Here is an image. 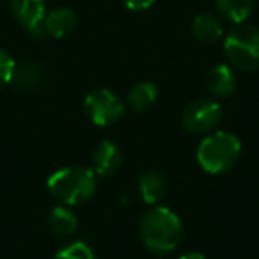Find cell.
I'll use <instances>...</instances> for the list:
<instances>
[{
    "instance_id": "obj_12",
    "label": "cell",
    "mask_w": 259,
    "mask_h": 259,
    "mask_svg": "<svg viewBox=\"0 0 259 259\" xmlns=\"http://www.w3.org/2000/svg\"><path fill=\"white\" fill-rule=\"evenodd\" d=\"M192 34L197 41L206 45H213L224 36V29L222 23L217 16L208 15V13H202L197 15L192 20Z\"/></svg>"
},
{
    "instance_id": "obj_1",
    "label": "cell",
    "mask_w": 259,
    "mask_h": 259,
    "mask_svg": "<svg viewBox=\"0 0 259 259\" xmlns=\"http://www.w3.org/2000/svg\"><path fill=\"white\" fill-rule=\"evenodd\" d=\"M139 234L144 247L153 254H169L183 240V222L165 206H153L142 215Z\"/></svg>"
},
{
    "instance_id": "obj_18",
    "label": "cell",
    "mask_w": 259,
    "mask_h": 259,
    "mask_svg": "<svg viewBox=\"0 0 259 259\" xmlns=\"http://www.w3.org/2000/svg\"><path fill=\"white\" fill-rule=\"evenodd\" d=\"M15 69H16L15 59L6 50L0 48V87H4V85H8L9 82H13Z\"/></svg>"
},
{
    "instance_id": "obj_9",
    "label": "cell",
    "mask_w": 259,
    "mask_h": 259,
    "mask_svg": "<svg viewBox=\"0 0 259 259\" xmlns=\"http://www.w3.org/2000/svg\"><path fill=\"white\" fill-rule=\"evenodd\" d=\"M76 23H78V18L73 9L57 8L45 16V34L55 37V39H62L76 29Z\"/></svg>"
},
{
    "instance_id": "obj_10",
    "label": "cell",
    "mask_w": 259,
    "mask_h": 259,
    "mask_svg": "<svg viewBox=\"0 0 259 259\" xmlns=\"http://www.w3.org/2000/svg\"><path fill=\"white\" fill-rule=\"evenodd\" d=\"M206 87L217 98H227L236 89V75L233 71V66L217 64L206 75Z\"/></svg>"
},
{
    "instance_id": "obj_5",
    "label": "cell",
    "mask_w": 259,
    "mask_h": 259,
    "mask_svg": "<svg viewBox=\"0 0 259 259\" xmlns=\"http://www.w3.org/2000/svg\"><path fill=\"white\" fill-rule=\"evenodd\" d=\"M83 112L93 124L105 128L124 115V103L110 89H94L83 100Z\"/></svg>"
},
{
    "instance_id": "obj_2",
    "label": "cell",
    "mask_w": 259,
    "mask_h": 259,
    "mask_svg": "<svg viewBox=\"0 0 259 259\" xmlns=\"http://www.w3.org/2000/svg\"><path fill=\"white\" fill-rule=\"evenodd\" d=\"M47 187L48 192L62 204L76 206L93 197L98 188V178L91 167H64L48 178Z\"/></svg>"
},
{
    "instance_id": "obj_3",
    "label": "cell",
    "mask_w": 259,
    "mask_h": 259,
    "mask_svg": "<svg viewBox=\"0 0 259 259\" xmlns=\"http://www.w3.org/2000/svg\"><path fill=\"white\" fill-rule=\"evenodd\" d=\"M241 142L231 132H213L201 141L195 153L197 163L208 174H224L238 163Z\"/></svg>"
},
{
    "instance_id": "obj_16",
    "label": "cell",
    "mask_w": 259,
    "mask_h": 259,
    "mask_svg": "<svg viewBox=\"0 0 259 259\" xmlns=\"http://www.w3.org/2000/svg\"><path fill=\"white\" fill-rule=\"evenodd\" d=\"M48 229L57 236H71L78 229V219L64 206H55L48 215Z\"/></svg>"
},
{
    "instance_id": "obj_6",
    "label": "cell",
    "mask_w": 259,
    "mask_h": 259,
    "mask_svg": "<svg viewBox=\"0 0 259 259\" xmlns=\"http://www.w3.org/2000/svg\"><path fill=\"white\" fill-rule=\"evenodd\" d=\"M222 108L211 98H197L185 107L181 114V126L188 134H209L219 126Z\"/></svg>"
},
{
    "instance_id": "obj_8",
    "label": "cell",
    "mask_w": 259,
    "mask_h": 259,
    "mask_svg": "<svg viewBox=\"0 0 259 259\" xmlns=\"http://www.w3.org/2000/svg\"><path fill=\"white\" fill-rule=\"evenodd\" d=\"M122 163V153L112 141H101L93 153V170L98 176H112Z\"/></svg>"
},
{
    "instance_id": "obj_4",
    "label": "cell",
    "mask_w": 259,
    "mask_h": 259,
    "mask_svg": "<svg viewBox=\"0 0 259 259\" xmlns=\"http://www.w3.org/2000/svg\"><path fill=\"white\" fill-rule=\"evenodd\" d=\"M224 52L233 68L241 71L259 69V27L236 23L226 36Z\"/></svg>"
},
{
    "instance_id": "obj_20",
    "label": "cell",
    "mask_w": 259,
    "mask_h": 259,
    "mask_svg": "<svg viewBox=\"0 0 259 259\" xmlns=\"http://www.w3.org/2000/svg\"><path fill=\"white\" fill-rule=\"evenodd\" d=\"M178 259H206V257L201 252H185V254H181Z\"/></svg>"
},
{
    "instance_id": "obj_13",
    "label": "cell",
    "mask_w": 259,
    "mask_h": 259,
    "mask_svg": "<svg viewBox=\"0 0 259 259\" xmlns=\"http://www.w3.org/2000/svg\"><path fill=\"white\" fill-rule=\"evenodd\" d=\"M48 75L45 66L37 64V62H27V64L20 66L15 69V75H13V82L20 87V89L25 91H34L39 89L45 85Z\"/></svg>"
},
{
    "instance_id": "obj_7",
    "label": "cell",
    "mask_w": 259,
    "mask_h": 259,
    "mask_svg": "<svg viewBox=\"0 0 259 259\" xmlns=\"http://www.w3.org/2000/svg\"><path fill=\"white\" fill-rule=\"evenodd\" d=\"M11 11L16 22L34 37H41L45 34V0H11Z\"/></svg>"
},
{
    "instance_id": "obj_19",
    "label": "cell",
    "mask_w": 259,
    "mask_h": 259,
    "mask_svg": "<svg viewBox=\"0 0 259 259\" xmlns=\"http://www.w3.org/2000/svg\"><path fill=\"white\" fill-rule=\"evenodd\" d=\"M122 4L126 6V8L130 9V11H146V9H149L153 4H155V0H122Z\"/></svg>"
},
{
    "instance_id": "obj_17",
    "label": "cell",
    "mask_w": 259,
    "mask_h": 259,
    "mask_svg": "<svg viewBox=\"0 0 259 259\" xmlns=\"http://www.w3.org/2000/svg\"><path fill=\"white\" fill-rule=\"evenodd\" d=\"M55 259H98V257L85 241H73V243L62 247L55 254Z\"/></svg>"
},
{
    "instance_id": "obj_15",
    "label": "cell",
    "mask_w": 259,
    "mask_h": 259,
    "mask_svg": "<svg viewBox=\"0 0 259 259\" xmlns=\"http://www.w3.org/2000/svg\"><path fill=\"white\" fill-rule=\"evenodd\" d=\"M158 100V87L155 85L153 82H139L135 83L128 93V105L134 110L137 112H144L148 108H151L153 105L156 103Z\"/></svg>"
},
{
    "instance_id": "obj_11",
    "label": "cell",
    "mask_w": 259,
    "mask_h": 259,
    "mask_svg": "<svg viewBox=\"0 0 259 259\" xmlns=\"http://www.w3.org/2000/svg\"><path fill=\"white\" fill-rule=\"evenodd\" d=\"M139 194L141 199L149 206H156L167 192V181L160 170H144L139 176Z\"/></svg>"
},
{
    "instance_id": "obj_14",
    "label": "cell",
    "mask_w": 259,
    "mask_h": 259,
    "mask_svg": "<svg viewBox=\"0 0 259 259\" xmlns=\"http://www.w3.org/2000/svg\"><path fill=\"white\" fill-rule=\"evenodd\" d=\"M213 4L222 18L236 25L247 22V18L254 11L255 0H213Z\"/></svg>"
}]
</instances>
